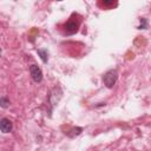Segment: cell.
I'll return each instance as SVG.
<instances>
[{
    "label": "cell",
    "mask_w": 151,
    "mask_h": 151,
    "mask_svg": "<svg viewBox=\"0 0 151 151\" xmlns=\"http://www.w3.org/2000/svg\"><path fill=\"white\" fill-rule=\"evenodd\" d=\"M61 96H63V91L59 86H55L48 94V99H47V103H48V106H50V112H52L53 107H55L59 103V100L61 99Z\"/></svg>",
    "instance_id": "cell-1"
},
{
    "label": "cell",
    "mask_w": 151,
    "mask_h": 151,
    "mask_svg": "<svg viewBox=\"0 0 151 151\" xmlns=\"http://www.w3.org/2000/svg\"><path fill=\"white\" fill-rule=\"evenodd\" d=\"M118 79V72L117 70H110L103 76V83L107 88H112Z\"/></svg>",
    "instance_id": "cell-2"
},
{
    "label": "cell",
    "mask_w": 151,
    "mask_h": 151,
    "mask_svg": "<svg viewBox=\"0 0 151 151\" xmlns=\"http://www.w3.org/2000/svg\"><path fill=\"white\" fill-rule=\"evenodd\" d=\"M29 74L32 77L33 81L41 83V80H42V71H41V68L38 65L33 64V65L29 66Z\"/></svg>",
    "instance_id": "cell-3"
},
{
    "label": "cell",
    "mask_w": 151,
    "mask_h": 151,
    "mask_svg": "<svg viewBox=\"0 0 151 151\" xmlns=\"http://www.w3.org/2000/svg\"><path fill=\"white\" fill-rule=\"evenodd\" d=\"M78 27H79V21L78 20H74L73 18H71L66 24H65V32L66 34H74L77 31H78Z\"/></svg>",
    "instance_id": "cell-4"
},
{
    "label": "cell",
    "mask_w": 151,
    "mask_h": 151,
    "mask_svg": "<svg viewBox=\"0 0 151 151\" xmlns=\"http://www.w3.org/2000/svg\"><path fill=\"white\" fill-rule=\"evenodd\" d=\"M13 129V123L8 118H1L0 120V130L2 133H9Z\"/></svg>",
    "instance_id": "cell-5"
},
{
    "label": "cell",
    "mask_w": 151,
    "mask_h": 151,
    "mask_svg": "<svg viewBox=\"0 0 151 151\" xmlns=\"http://www.w3.org/2000/svg\"><path fill=\"white\" fill-rule=\"evenodd\" d=\"M81 131H83V127H73V129H71V131L67 132V136L70 138H74L77 136H79L81 133Z\"/></svg>",
    "instance_id": "cell-6"
},
{
    "label": "cell",
    "mask_w": 151,
    "mask_h": 151,
    "mask_svg": "<svg viewBox=\"0 0 151 151\" xmlns=\"http://www.w3.org/2000/svg\"><path fill=\"white\" fill-rule=\"evenodd\" d=\"M37 52L40 55L41 60L44 63H47V60H48V52H47V50H37Z\"/></svg>",
    "instance_id": "cell-7"
},
{
    "label": "cell",
    "mask_w": 151,
    "mask_h": 151,
    "mask_svg": "<svg viewBox=\"0 0 151 151\" xmlns=\"http://www.w3.org/2000/svg\"><path fill=\"white\" fill-rule=\"evenodd\" d=\"M9 99H7L6 97H1L0 98V106L2 107V109H6V107H8L9 106Z\"/></svg>",
    "instance_id": "cell-8"
},
{
    "label": "cell",
    "mask_w": 151,
    "mask_h": 151,
    "mask_svg": "<svg viewBox=\"0 0 151 151\" xmlns=\"http://www.w3.org/2000/svg\"><path fill=\"white\" fill-rule=\"evenodd\" d=\"M146 27H147V20L145 18H142L140 19V25L138 26V28L139 29H145Z\"/></svg>",
    "instance_id": "cell-9"
},
{
    "label": "cell",
    "mask_w": 151,
    "mask_h": 151,
    "mask_svg": "<svg viewBox=\"0 0 151 151\" xmlns=\"http://www.w3.org/2000/svg\"><path fill=\"white\" fill-rule=\"evenodd\" d=\"M103 4H104V5H112L113 2H112V1H104Z\"/></svg>",
    "instance_id": "cell-10"
}]
</instances>
